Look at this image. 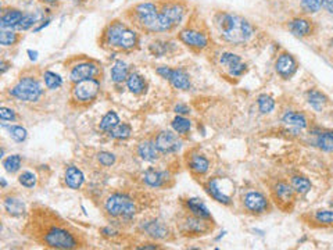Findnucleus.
I'll return each instance as SVG.
<instances>
[{"instance_id": "nucleus-1", "label": "nucleus", "mask_w": 333, "mask_h": 250, "mask_svg": "<svg viewBox=\"0 0 333 250\" xmlns=\"http://www.w3.org/2000/svg\"><path fill=\"white\" fill-rule=\"evenodd\" d=\"M217 25H218L222 38L235 45L247 42L253 35V28L249 21L239 15L226 14V13L220 14L217 20Z\"/></svg>"}, {"instance_id": "nucleus-2", "label": "nucleus", "mask_w": 333, "mask_h": 250, "mask_svg": "<svg viewBox=\"0 0 333 250\" xmlns=\"http://www.w3.org/2000/svg\"><path fill=\"white\" fill-rule=\"evenodd\" d=\"M106 36H107L108 45L120 47V49H124V50H129L132 47L136 46L138 43L136 32L127 28L121 23L111 24L107 33H106Z\"/></svg>"}, {"instance_id": "nucleus-3", "label": "nucleus", "mask_w": 333, "mask_h": 250, "mask_svg": "<svg viewBox=\"0 0 333 250\" xmlns=\"http://www.w3.org/2000/svg\"><path fill=\"white\" fill-rule=\"evenodd\" d=\"M42 86L35 78H23L18 84L10 90V93L13 94L14 98L24 102H35L42 96Z\"/></svg>"}, {"instance_id": "nucleus-4", "label": "nucleus", "mask_w": 333, "mask_h": 250, "mask_svg": "<svg viewBox=\"0 0 333 250\" xmlns=\"http://www.w3.org/2000/svg\"><path fill=\"white\" fill-rule=\"evenodd\" d=\"M106 210L110 216L113 217H133V214L136 211L135 204L131 199L122 195H113L111 198H108L106 202Z\"/></svg>"}, {"instance_id": "nucleus-5", "label": "nucleus", "mask_w": 333, "mask_h": 250, "mask_svg": "<svg viewBox=\"0 0 333 250\" xmlns=\"http://www.w3.org/2000/svg\"><path fill=\"white\" fill-rule=\"evenodd\" d=\"M43 239H45V243L47 246L57 247V249H72V247L78 246V242L72 234L58 227H53L52 229H49L45 234Z\"/></svg>"}, {"instance_id": "nucleus-6", "label": "nucleus", "mask_w": 333, "mask_h": 250, "mask_svg": "<svg viewBox=\"0 0 333 250\" xmlns=\"http://www.w3.org/2000/svg\"><path fill=\"white\" fill-rule=\"evenodd\" d=\"M135 14H136L139 23L147 28L149 31H154L155 25L159 21V11L153 3H142L135 7Z\"/></svg>"}, {"instance_id": "nucleus-7", "label": "nucleus", "mask_w": 333, "mask_h": 250, "mask_svg": "<svg viewBox=\"0 0 333 250\" xmlns=\"http://www.w3.org/2000/svg\"><path fill=\"white\" fill-rule=\"evenodd\" d=\"M99 89H100V85H99L97 81L90 78V80L76 82L72 93H74V98L80 102H90L97 96Z\"/></svg>"}, {"instance_id": "nucleus-8", "label": "nucleus", "mask_w": 333, "mask_h": 250, "mask_svg": "<svg viewBox=\"0 0 333 250\" xmlns=\"http://www.w3.org/2000/svg\"><path fill=\"white\" fill-rule=\"evenodd\" d=\"M160 75H163L164 78L172 84L174 88L177 89H182V90H188L190 88V80H189V75L186 72H183L182 70H172L169 67H160L157 70Z\"/></svg>"}, {"instance_id": "nucleus-9", "label": "nucleus", "mask_w": 333, "mask_h": 250, "mask_svg": "<svg viewBox=\"0 0 333 250\" xmlns=\"http://www.w3.org/2000/svg\"><path fill=\"white\" fill-rule=\"evenodd\" d=\"M155 146L163 153H175L182 146V141L179 139L177 133L171 131H163L155 138Z\"/></svg>"}, {"instance_id": "nucleus-10", "label": "nucleus", "mask_w": 333, "mask_h": 250, "mask_svg": "<svg viewBox=\"0 0 333 250\" xmlns=\"http://www.w3.org/2000/svg\"><path fill=\"white\" fill-rule=\"evenodd\" d=\"M275 68H277V72L282 78H290L297 71V62L295 60V57L289 54V53H282L281 56L278 57Z\"/></svg>"}, {"instance_id": "nucleus-11", "label": "nucleus", "mask_w": 333, "mask_h": 250, "mask_svg": "<svg viewBox=\"0 0 333 250\" xmlns=\"http://www.w3.org/2000/svg\"><path fill=\"white\" fill-rule=\"evenodd\" d=\"M244 206L251 213H264L268 210V200L260 192H249L244 196Z\"/></svg>"}, {"instance_id": "nucleus-12", "label": "nucleus", "mask_w": 333, "mask_h": 250, "mask_svg": "<svg viewBox=\"0 0 333 250\" xmlns=\"http://www.w3.org/2000/svg\"><path fill=\"white\" fill-rule=\"evenodd\" d=\"M179 39L182 41L185 45L190 47H196V49H204L208 45V39L204 33L194 31V29H185L179 33Z\"/></svg>"}, {"instance_id": "nucleus-13", "label": "nucleus", "mask_w": 333, "mask_h": 250, "mask_svg": "<svg viewBox=\"0 0 333 250\" xmlns=\"http://www.w3.org/2000/svg\"><path fill=\"white\" fill-rule=\"evenodd\" d=\"M97 72V67L92 64V63H82L72 68L71 71V81L74 82H81V81L90 80L93 78Z\"/></svg>"}, {"instance_id": "nucleus-14", "label": "nucleus", "mask_w": 333, "mask_h": 250, "mask_svg": "<svg viewBox=\"0 0 333 250\" xmlns=\"http://www.w3.org/2000/svg\"><path fill=\"white\" fill-rule=\"evenodd\" d=\"M224 182H225V181H221L218 180V178L211 180L210 182H208L207 190H208V194L211 195L212 198L216 199L217 202H220V203H224V204H229L230 196L225 192Z\"/></svg>"}, {"instance_id": "nucleus-15", "label": "nucleus", "mask_w": 333, "mask_h": 250, "mask_svg": "<svg viewBox=\"0 0 333 250\" xmlns=\"http://www.w3.org/2000/svg\"><path fill=\"white\" fill-rule=\"evenodd\" d=\"M273 194H275L277 202H279L282 206H287L295 200V189L291 188V185H287L285 182H279L275 185Z\"/></svg>"}, {"instance_id": "nucleus-16", "label": "nucleus", "mask_w": 333, "mask_h": 250, "mask_svg": "<svg viewBox=\"0 0 333 250\" xmlns=\"http://www.w3.org/2000/svg\"><path fill=\"white\" fill-rule=\"evenodd\" d=\"M287 28H289V31H290L293 35H296V36H307V35H310L311 33L312 25H311V23L308 20L296 18L289 21Z\"/></svg>"}, {"instance_id": "nucleus-17", "label": "nucleus", "mask_w": 333, "mask_h": 250, "mask_svg": "<svg viewBox=\"0 0 333 250\" xmlns=\"http://www.w3.org/2000/svg\"><path fill=\"white\" fill-rule=\"evenodd\" d=\"M23 17L24 14L19 11V10H7V11H5L3 15H2L0 27H2V29L15 28Z\"/></svg>"}, {"instance_id": "nucleus-18", "label": "nucleus", "mask_w": 333, "mask_h": 250, "mask_svg": "<svg viewBox=\"0 0 333 250\" xmlns=\"http://www.w3.org/2000/svg\"><path fill=\"white\" fill-rule=\"evenodd\" d=\"M163 14L167 17V18L172 23V25H178L183 18V14H185V10L181 5H177V3H171V5H167L161 11Z\"/></svg>"}, {"instance_id": "nucleus-19", "label": "nucleus", "mask_w": 333, "mask_h": 250, "mask_svg": "<svg viewBox=\"0 0 333 250\" xmlns=\"http://www.w3.org/2000/svg\"><path fill=\"white\" fill-rule=\"evenodd\" d=\"M185 229L188 232H193V234H206L210 229V227L207 224L206 218H200L194 216V217L186 218Z\"/></svg>"}, {"instance_id": "nucleus-20", "label": "nucleus", "mask_w": 333, "mask_h": 250, "mask_svg": "<svg viewBox=\"0 0 333 250\" xmlns=\"http://www.w3.org/2000/svg\"><path fill=\"white\" fill-rule=\"evenodd\" d=\"M66 184L71 189H80L81 185L84 184V174H82V171L78 170L74 165L68 167L66 171Z\"/></svg>"}, {"instance_id": "nucleus-21", "label": "nucleus", "mask_w": 333, "mask_h": 250, "mask_svg": "<svg viewBox=\"0 0 333 250\" xmlns=\"http://www.w3.org/2000/svg\"><path fill=\"white\" fill-rule=\"evenodd\" d=\"M159 149L153 142H143L138 147V153L145 161H154L159 157Z\"/></svg>"}, {"instance_id": "nucleus-22", "label": "nucleus", "mask_w": 333, "mask_h": 250, "mask_svg": "<svg viewBox=\"0 0 333 250\" xmlns=\"http://www.w3.org/2000/svg\"><path fill=\"white\" fill-rule=\"evenodd\" d=\"M189 167L190 170L197 175H203L206 174L208 168H210V163L207 160L206 157L200 156V155H194V156L190 157L189 160Z\"/></svg>"}, {"instance_id": "nucleus-23", "label": "nucleus", "mask_w": 333, "mask_h": 250, "mask_svg": "<svg viewBox=\"0 0 333 250\" xmlns=\"http://www.w3.org/2000/svg\"><path fill=\"white\" fill-rule=\"evenodd\" d=\"M188 207L189 210L192 211L193 216L200 218H206V220H210L211 218V214L208 211V208L204 206V203H202L199 199H189L188 200Z\"/></svg>"}, {"instance_id": "nucleus-24", "label": "nucleus", "mask_w": 333, "mask_h": 250, "mask_svg": "<svg viewBox=\"0 0 333 250\" xmlns=\"http://www.w3.org/2000/svg\"><path fill=\"white\" fill-rule=\"evenodd\" d=\"M167 177H168V175L165 174V172H160V171H155V170H149L146 171L145 182L149 185V186L159 188V186H161V185L164 184L165 180H168Z\"/></svg>"}, {"instance_id": "nucleus-25", "label": "nucleus", "mask_w": 333, "mask_h": 250, "mask_svg": "<svg viewBox=\"0 0 333 250\" xmlns=\"http://www.w3.org/2000/svg\"><path fill=\"white\" fill-rule=\"evenodd\" d=\"M307 100L312 109L315 110H322L325 107V104L328 103V98L324 93H321L319 90H310L307 93Z\"/></svg>"}, {"instance_id": "nucleus-26", "label": "nucleus", "mask_w": 333, "mask_h": 250, "mask_svg": "<svg viewBox=\"0 0 333 250\" xmlns=\"http://www.w3.org/2000/svg\"><path fill=\"white\" fill-rule=\"evenodd\" d=\"M283 123L287 124V125H291V127L296 128H305L307 127V120L303 114L300 113H295V111H287L283 117Z\"/></svg>"}, {"instance_id": "nucleus-27", "label": "nucleus", "mask_w": 333, "mask_h": 250, "mask_svg": "<svg viewBox=\"0 0 333 250\" xmlns=\"http://www.w3.org/2000/svg\"><path fill=\"white\" fill-rule=\"evenodd\" d=\"M5 208L6 211L11 214V216H23L24 211H25V206L24 203L19 200V199L15 198H7L5 200Z\"/></svg>"}, {"instance_id": "nucleus-28", "label": "nucleus", "mask_w": 333, "mask_h": 250, "mask_svg": "<svg viewBox=\"0 0 333 250\" xmlns=\"http://www.w3.org/2000/svg\"><path fill=\"white\" fill-rule=\"evenodd\" d=\"M111 78L114 82H122L128 80V66L121 60H118L111 68Z\"/></svg>"}, {"instance_id": "nucleus-29", "label": "nucleus", "mask_w": 333, "mask_h": 250, "mask_svg": "<svg viewBox=\"0 0 333 250\" xmlns=\"http://www.w3.org/2000/svg\"><path fill=\"white\" fill-rule=\"evenodd\" d=\"M317 146L325 151H333V132L332 131H325L317 137Z\"/></svg>"}, {"instance_id": "nucleus-30", "label": "nucleus", "mask_w": 333, "mask_h": 250, "mask_svg": "<svg viewBox=\"0 0 333 250\" xmlns=\"http://www.w3.org/2000/svg\"><path fill=\"white\" fill-rule=\"evenodd\" d=\"M291 188L295 189V192H297V194L305 195L311 190V182L305 177H293L291 178Z\"/></svg>"}, {"instance_id": "nucleus-31", "label": "nucleus", "mask_w": 333, "mask_h": 250, "mask_svg": "<svg viewBox=\"0 0 333 250\" xmlns=\"http://www.w3.org/2000/svg\"><path fill=\"white\" fill-rule=\"evenodd\" d=\"M128 89L131 90L132 93H142L145 90V81L139 74H131L127 80Z\"/></svg>"}, {"instance_id": "nucleus-32", "label": "nucleus", "mask_w": 333, "mask_h": 250, "mask_svg": "<svg viewBox=\"0 0 333 250\" xmlns=\"http://www.w3.org/2000/svg\"><path fill=\"white\" fill-rule=\"evenodd\" d=\"M146 231H147L149 235L153 236V238H165V236L168 235L167 227L163 225V224L159 221L149 222V224L146 225Z\"/></svg>"}, {"instance_id": "nucleus-33", "label": "nucleus", "mask_w": 333, "mask_h": 250, "mask_svg": "<svg viewBox=\"0 0 333 250\" xmlns=\"http://www.w3.org/2000/svg\"><path fill=\"white\" fill-rule=\"evenodd\" d=\"M118 124H120V118L114 111H108L103 118H102V123H100V129L102 131H113L114 128L117 127Z\"/></svg>"}, {"instance_id": "nucleus-34", "label": "nucleus", "mask_w": 333, "mask_h": 250, "mask_svg": "<svg viewBox=\"0 0 333 250\" xmlns=\"http://www.w3.org/2000/svg\"><path fill=\"white\" fill-rule=\"evenodd\" d=\"M190 127H192V124H190L188 118L181 117V116L174 118V121H172V128H174L175 132L179 133V135H186L190 131Z\"/></svg>"}, {"instance_id": "nucleus-35", "label": "nucleus", "mask_w": 333, "mask_h": 250, "mask_svg": "<svg viewBox=\"0 0 333 250\" xmlns=\"http://www.w3.org/2000/svg\"><path fill=\"white\" fill-rule=\"evenodd\" d=\"M258 109L263 114L271 113L273 109H275V100L271 98V96H268V94H261V96H258Z\"/></svg>"}, {"instance_id": "nucleus-36", "label": "nucleus", "mask_w": 333, "mask_h": 250, "mask_svg": "<svg viewBox=\"0 0 333 250\" xmlns=\"http://www.w3.org/2000/svg\"><path fill=\"white\" fill-rule=\"evenodd\" d=\"M131 133L132 128L128 124H118L113 131H110V135L115 139H127V138L131 137Z\"/></svg>"}, {"instance_id": "nucleus-37", "label": "nucleus", "mask_w": 333, "mask_h": 250, "mask_svg": "<svg viewBox=\"0 0 333 250\" xmlns=\"http://www.w3.org/2000/svg\"><path fill=\"white\" fill-rule=\"evenodd\" d=\"M242 60L238 54H233V53H224L221 56V64L225 66L228 68V71H230L232 68H235L236 66H239Z\"/></svg>"}, {"instance_id": "nucleus-38", "label": "nucleus", "mask_w": 333, "mask_h": 250, "mask_svg": "<svg viewBox=\"0 0 333 250\" xmlns=\"http://www.w3.org/2000/svg\"><path fill=\"white\" fill-rule=\"evenodd\" d=\"M3 165L7 172H15V171L19 170L21 167V157L18 155H13V156H9L3 161Z\"/></svg>"}, {"instance_id": "nucleus-39", "label": "nucleus", "mask_w": 333, "mask_h": 250, "mask_svg": "<svg viewBox=\"0 0 333 250\" xmlns=\"http://www.w3.org/2000/svg\"><path fill=\"white\" fill-rule=\"evenodd\" d=\"M17 41H18L17 33L13 32L11 29H2V32H0V43H2L3 46H11V45H14Z\"/></svg>"}, {"instance_id": "nucleus-40", "label": "nucleus", "mask_w": 333, "mask_h": 250, "mask_svg": "<svg viewBox=\"0 0 333 250\" xmlns=\"http://www.w3.org/2000/svg\"><path fill=\"white\" fill-rule=\"evenodd\" d=\"M314 217L322 225H333V210H318Z\"/></svg>"}, {"instance_id": "nucleus-41", "label": "nucleus", "mask_w": 333, "mask_h": 250, "mask_svg": "<svg viewBox=\"0 0 333 250\" xmlns=\"http://www.w3.org/2000/svg\"><path fill=\"white\" fill-rule=\"evenodd\" d=\"M45 82H46V86L49 89H57L63 84V80L60 78V75H57L52 71H47V72H45Z\"/></svg>"}, {"instance_id": "nucleus-42", "label": "nucleus", "mask_w": 333, "mask_h": 250, "mask_svg": "<svg viewBox=\"0 0 333 250\" xmlns=\"http://www.w3.org/2000/svg\"><path fill=\"white\" fill-rule=\"evenodd\" d=\"M19 184L25 186V188H33L36 185V175L29 172V171H25L23 174L19 175Z\"/></svg>"}, {"instance_id": "nucleus-43", "label": "nucleus", "mask_w": 333, "mask_h": 250, "mask_svg": "<svg viewBox=\"0 0 333 250\" xmlns=\"http://www.w3.org/2000/svg\"><path fill=\"white\" fill-rule=\"evenodd\" d=\"M300 5L307 13H317L321 9V0H300Z\"/></svg>"}, {"instance_id": "nucleus-44", "label": "nucleus", "mask_w": 333, "mask_h": 250, "mask_svg": "<svg viewBox=\"0 0 333 250\" xmlns=\"http://www.w3.org/2000/svg\"><path fill=\"white\" fill-rule=\"evenodd\" d=\"M10 135L14 141L23 142L27 138V131L19 125H14V127H10Z\"/></svg>"}, {"instance_id": "nucleus-45", "label": "nucleus", "mask_w": 333, "mask_h": 250, "mask_svg": "<svg viewBox=\"0 0 333 250\" xmlns=\"http://www.w3.org/2000/svg\"><path fill=\"white\" fill-rule=\"evenodd\" d=\"M97 160L100 164L106 165H111L115 163V156H114L113 153H108V151H102V153H99L97 155Z\"/></svg>"}, {"instance_id": "nucleus-46", "label": "nucleus", "mask_w": 333, "mask_h": 250, "mask_svg": "<svg viewBox=\"0 0 333 250\" xmlns=\"http://www.w3.org/2000/svg\"><path fill=\"white\" fill-rule=\"evenodd\" d=\"M33 23H35V17L31 14H24V17L21 18V21L18 23V25L15 27L17 29H19V31H25V29L31 28L33 25Z\"/></svg>"}, {"instance_id": "nucleus-47", "label": "nucleus", "mask_w": 333, "mask_h": 250, "mask_svg": "<svg viewBox=\"0 0 333 250\" xmlns=\"http://www.w3.org/2000/svg\"><path fill=\"white\" fill-rule=\"evenodd\" d=\"M151 52L154 53L155 56H161L164 53L168 52V43H153L151 45Z\"/></svg>"}, {"instance_id": "nucleus-48", "label": "nucleus", "mask_w": 333, "mask_h": 250, "mask_svg": "<svg viewBox=\"0 0 333 250\" xmlns=\"http://www.w3.org/2000/svg\"><path fill=\"white\" fill-rule=\"evenodd\" d=\"M0 117H2V120H3V121H6V120H10V121H11V120H14L15 118L14 110L2 107V109H0Z\"/></svg>"}, {"instance_id": "nucleus-49", "label": "nucleus", "mask_w": 333, "mask_h": 250, "mask_svg": "<svg viewBox=\"0 0 333 250\" xmlns=\"http://www.w3.org/2000/svg\"><path fill=\"white\" fill-rule=\"evenodd\" d=\"M244 71H246V64H243V63H240L239 66H236L235 68H232V70L229 71V75L232 76H240L242 74H243Z\"/></svg>"}, {"instance_id": "nucleus-50", "label": "nucleus", "mask_w": 333, "mask_h": 250, "mask_svg": "<svg viewBox=\"0 0 333 250\" xmlns=\"http://www.w3.org/2000/svg\"><path fill=\"white\" fill-rule=\"evenodd\" d=\"M321 6L325 10H328L330 14H333V0H321Z\"/></svg>"}, {"instance_id": "nucleus-51", "label": "nucleus", "mask_w": 333, "mask_h": 250, "mask_svg": "<svg viewBox=\"0 0 333 250\" xmlns=\"http://www.w3.org/2000/svg\"><path fill=\"white\" fill-rule=\"evenodd\" d=\"M175 113L177 114H189L190 113V109H189L188 106H185V104H178V106L175 107Z\"/></svg>"}, {"instance_id": "nucleus-52", "label": "nucleus", "mask_w": 333, "mask_h": 250, "mask_svg": "<svg viewBox=\"0 0 333 250\" xmlns=\"http://www.w3.org/2000/svg\"><path fill=\"white\" fill-rule=\"evenodd\" d=\"M29 54H31V59H32V60H36V54H38V53H36V52H31V50H29Z\"/></svg>"}, {"instance_id": "nucleus-53", "label": "nucleus", "mask_w": 333, "mask_h": 250, "mask_svg": "<svg viewBox=\"0 0 333 250\" xmlns=\"http://www.w3.org/2000/svg\"><path fill=\"white\" fill-rule=\"evenodd\" d=\"M43 2H46V3H56L57 0H43Z\"/></svg>"}, {"instance_id": "nucleus-54", "label": "nucleus", "mask_w": 333, "mask_h": 250, "mask_svg": "<svg viewBox=\"0 0 333 250\" xmlns=\"http://www.w3.org/2000/svg\"><path fill=\"white\" fill-rule=\"evenodd\" d=\"M332 47H333V42H332Z\"/></svg>"}]
</instances>
